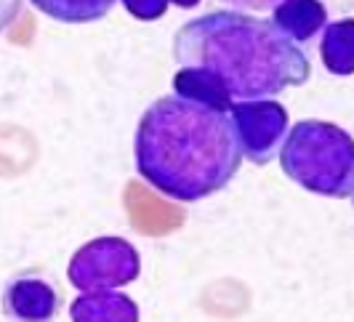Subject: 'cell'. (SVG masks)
<instances>
[{
    "label": "cell",
    "instance_id": "obj_3",
    "mask_svg": "<svg viewBox=\"0 0 354 322\" xmlns=\"http://www.w3.org/2000/svg\"><path fill=\"white\" fill-rule=\"evenodd\" d=\"M280 162L288 179L322 197H352L354 144L346 131L322 120H301L285 133Z\"/></svg>",
    "mask_w": 354,
    "mask_h": 322
},
{
    "label": "cell",
    "instance_id": "obj_7",
    "mask_svg": "<svg viewBox=\"0 0 354 322\" xmlns=\"http://www.w3.org/2000/svg\"><path fill=\"white\" fill-rule=\"evenodd\" d=\"M72 322H139V306L118 290H88L70 306Z\"/></svg>",
    "mask_w": 354,
    "mask_h": 322
},
{
    "label": "cell",
    "instance_id": "obj_2",
    "mask_svg": "<svg viewBox=\"0 0 354 322\" xmlns=\"http://www.w3.org/2000/svg\"><path fill=\"white\" fill-rule=\"evenodd\" d=\"M178 70L200 72L234 102L272 99L309 80V56L272 21L237 11H213L174 35Z\"/></svg>",
    "mask_w": 354,
    "mask_h": 322
},
{
    "label": "cell",
    "instance_id": "obj_8",
    "mask_svg": "<svg viewBox=\"0 0 354 322\" xmlns=\"http://www.w3.org/2000/svg\"><path fill=\"white\" fill-rule=\"evenodd\" d=\"M272 24L293 43H306L325 27V6L319 0H283L274 6Z\"/></svg>",
    "mask_w": 354,
    "mask_h": 322
},
{
    "label": "cell",
    "instance_id": "obj_10",
    "mask_svg": "<svg viewBox=\"0 0 354 322\" xmlns=\"http://www.w3.org/2000/svg\"><path fill=\"white\" fill-rule=\"evenodd\" d=\"M354 24L352 19H344V21H336L325 30V37H322V61L328 72L333 75H352L354 70Z\"/></svg>",
    "mask_w": 354,
    "mask_h": 322
},
{
    "label": "cell",
    "instance_id": "obj_4",
    "mask_svg": "<svg viewBox=\"0 0 354 322\" xmlns=\"http://www.w3.org/2000/svg\"><path fill=\"white\" fill-rule=\"evenodd\" d=\"M142 261L123 237H99L86 243L70 261V283L77 290H115L139 277Z\"/></svg>",
    "mask_w": 354,
    "mask_h": 322
},
{
    "label": "cell",
    "instance_id": "obj_13",
    "mask_svg": "<svg viewBox=\"0 0 354 322\" xmlns=\"http://www.w3.org/2000/svg\"><path fill=\"white\" fill-rule=\"evenodd\" d=\"M232 6H240V8H250V11H272L274 6H280L283 0H227Z\"/></svg>",
    "mask_w": 354,
    "mask_h": 322
},
{
    "label": "cell",
    "instance_id": "obj_9",
    "mask_svg": "<svg viewBox=\"0 0 354 322\" xmlns=\"http://www.w3.org/2000/svg\"><path fill=\"white\" fill-rule=\"evenodd\" d=\"M46 17L64 24H88L104 19L118 0H30Z\"/></svg>",
    "mask_w": 354,
    "mask_h": 322
},
{
    "label": "cell",
    "instance_id": "obj_14",
    "mask_svg": "<svg viewBox=\"0 0 354 322\" xmlns=\"http://www.w3.org/2000/svg\"><path fill=\"white\" fill-rule=\"evenodd\" d=\"M171 3H176V6H181V8H195L200 0H171Z\"/></svg>",
    "mask_w": 354,
    "mask_h": 322
},
{
    "label": "cell",
    "instance_id": "obj_5",
    "mask_svg": "<svg viewBox=\"0 0 354 322\" xmlns=\"http://www.w3.org/2000/svg\"><path fill=\"white\" fill-rule=\"evenodd\" d=\"M234 133L243 149V158L256 165L272 160L288 133V112L283 104L272 99H253V102H234L230 107Z\"/></svg>",
    "mask_w": 354,
    "mask_h": 322
},
{
    "label": "cell",
    "instance_id": "obj_11",
    "mask_svg": "<svg viewBox=\"0 0 354 322\" xmlns=\"http://www.w3.org/2000/svg\"><path fill=\"white\" fill-rule=\"evenodd\" d=\"M171 0H123V6L142 21H155L165 14Z\"/></svg>",
    "mask_w": 354,
    "mask_h": 322
},
{
    "label": "cell",
    "instance_id": "obj_1",
    "mask_svg": "<svg viewBox=\"0 0 354 322\" xmlns=\"http://www.w3.org/2000/svg\"><path fill=\"white\" fill-rule=\"evenodd\" d=\"M133 146L139 176L178 202L221 192L243 165L230 112L178 93L144 112Z\"/></svg>",
    "mask_w": 354,
    "mask_h": 322
},
{
    "label": "cell",
    "instance_id": "obj_6",
    "mask_svg": "<svg viewBox=\"0 0 354 322\" xmlns=\"http://www.w3.org/2000/svg\"><path fill=\"white\" fill-rule=\"evenodd\" d=\"M59 312V293L40 277H17L3 290L8 322H51Z\"/></svg>",
    "mask_w": 354,
    "mask_h": 322
},
{
    "label": "cell",
    "instance_id": "obj_12",
    "mask_svg": "<svg viewBox=\"0 0 354 322\" xmlns=\"http://www.w3.org/2000/svg\"><path fill=\"white\" fill-rule=\"evenodd\" d=\"M19 11H21V0H0V32L17 21Z\"/></svg>",
    "mask_w": 354,
    "mask_h": 322
}]
</instances>
